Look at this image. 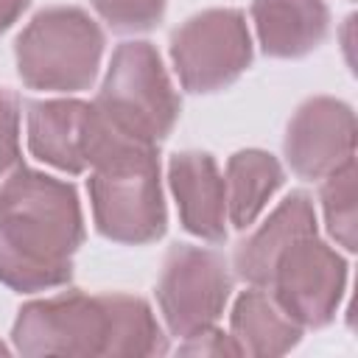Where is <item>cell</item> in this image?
<instances>
[{"label":"cell","instance_id":"6da1fadb","mask_svg":"<svg viewBox=\"0 0 358 358\" xmlns=\"http://www.w3.org/2000/svg\"><path fill=\"white\" fill-rule=\"evenodd\" d=\"M84 215L70 182L22 168L0 196V282L36 294L73 280Z\"/></svg>","mask_w":358,"mask_h":358},{"label":"cell","instance_id":"7a4b0ae2","mask_svg":"<svg viewBox=\"0 0 358 358\" xmlns=\"http://www.w3.org/2000/svg\"><path fill=\"white\" fill-rule=\"evenodd\" d=\"M11 341L20 355H131L151 358L168 352L151 305L134 294H81L25 302L14 319Z\"/></svg>","mask_w":358,"mask_h":358},{"label":"cell","instance_id":"3957f363","mask_svg":"<svg viewBox=\"0 0 358 358\" xmlns=\"http://www.w3.org/2000/svg\"><path fill=\"white\" fill-rule=\"evenodd\" d=\"M95 229L115 243H154L168 229L159 185V145L117 137L87 179Z\"/></svg>","mask_w":358,"mask_h":358},{"label":"cell","instance_id":"277c9868","mask_svg":"<svg viewBox=\"0 0 358 358\" xmlns=\"http://www.w3.org/2000/svg\"><path fill=\"white\" fill-rule=\"evenodd\" d=\"M101 25L78 6H50L34 14L14 42L17 73L28 90L81 92L92 87L103 56Z\"/></svg>","mask_w":358,"mask_h":358},{"label":"cell","instance_id":"5b68a950","mask_svg":"<svg viewBox=\"0 0 358 358\" xmlns=\"http://www.w3.org/2000/svg\"><path fill=\"white\" fill-rule=\"evenodd\" d=\"M92 103L117 134L151 145L173 131L182 109L159 50L143 39L115 48Z\"/></svg>","mask_w":358,"mask_h":358},{"label":"cell","instance_id":"8992f818","mask_svg":"<svg viewBox=\"0 0 358 358\" xmlns=\"http://www.w3.org/2000/svg\"><path fill=\"white\" fill-rule=\"evenodd\" d=\"M252 36L243 11L207 8L171 34V62L187 92L207 95L229 87L252 64Z\"/></svg>","mask_w":358,"mask_h":358},{"label":"cell","instance_id":"52a82bcc","mask_svg":"<svg viewBox=\"0 0 358 358\" xmlns=\"http://www.w3.org/2000/svg\"><path fill=\"white\" fill-rule=\"evenodd\" d=\"M232 291V274L221 252L173 243L157 280V305L171 336L187 338L218 322Z\"/></svg>","mask_w":358,"mask_h":358},{"label":"cell","instance_id":"ba28073f","mask_svg":"<svg viewBox=\"0 0 358 358\" xmlns=\"http://www.w3.org/2000/svg\"><path fill=\"white\" fill-rule=\"evenodd\" d=\"M266 288L294 322L324 327L338 313L347 288V260L316 232L302 235L280 252Z\"/></svg>","mask_w":358,"mask_h":358},{"label":"cell","instance_id":"9c48e42d","mask_svg":"<svg viewBox=\"0 0 358 358\" xmlns=\"http://www.w3.org/2000/svg\"><path fill=\"white\" fill-rule=\"evenodd\" d=\"M28 151L64 171L84 173L95 159L123 134H117L92 101L78 98H53V101H28Z\"/></svg>","mask_w":358,"mask_h":358},{"label":"cell","instance_id":"30bf717a","mask_svg":"<svg viewBox=\"0 0 358 358\" xmlns=\"http://www.w3.org/2000/svg\"><path fill=\"white\" fill-rule=\"evenodd\" d=\"M291 171L302 179H324L355 159V112L350 103L316 95L299 103L282 140Z\"/></svg>","mask_w":358,"mask_h":358},{"label":"cell","instance_id":"8fae6325","mask_svg":"<svg viewBox=\"0 0 358 358\" xmlns=\"http://www.w3.org/2000/svg\"><path fill=\"white\" fill-rule=\"evenodd\" d=\"M168 185L182 227L210 243L227 241L224 176L207 151H176L168 159Z\"/></svg>","mask_w":358,"mask_h":358},{"label":"cell","instance_id":"7c38bea8","mask_svg":"<svg viewBox=\"0 0 358 358\" xmlns=\"http://www.w3.org/2000/svg\"><path fill=\"white\" fill-rule=\"evenodd\" d=\"M313 232H316V210H313L310 196L305 190L288 193L274 207V213L260 224V229H255L246 241L238 243L235 249L238 277L246 280L249 285L266 288L280 252L296 238L313 235Z\"/></svg>","mask_w":358,"mask_h":358},{"label":"cell","instance_id":"4fadbf2b","mask_svg":"<svg viewBox=\"0 0 358 358\" xmlns=\"http://www.w3.org/2000/svg\"><path fill=\"white\" fill-rule=\"evenodd\" d=\"M260 50L271 59H299L322 45L330 25L324 0H252Z\"/></svg>","mask_w":358,"mask_h":358},{"label":"cell","instance_id":"5bb4252c","mask_svg":"<svg viewBox=\"0 0 358 358\" xmlns=\"http://www.w3.org/2000/svg\"><path fill=\"white\" fill-rule=\"evenodd\" d=\"M229 327L241 355H257V358H274L291 352L305 330L280 308L271 291L260 285H252L235 299L229 313Z\"/></svg>","mask_w":358,"mask_h":358},{"label":"cell","instance_id":"9a60e30c","mask_svg":"<svg viewBox=\"0 0 358 358\" xmlns=\"http://www.w3.org/2000/svg\"><path fill=\"white\" fill-rule=\"evenodd\" d=\"M285 182L280 159L263 148H243L227 159L224 193H227V218L235 229H246L263 213L266 201Z\"/></svg>","mask_w":358,"mask_h":358},{"label":"cell","instance_id":"2e32d148","mask_svg":"<svg viewBox=\"0 0 358 358\" xmlns=\"http://www.w3.org/2000/svg\"><path fill=\"white\" fill-rule=\"evenodd\" d=\"M355 176H358L355 159H350L341 168H336L333 173H327L324 179H319L322 182L319 199H322L327 232L347 252L358 249V238H355V229H358V218H355Z\"/></svg>","mask_w":358,"mask_h":358},{"label":"cell","instance_id":"e0dca14e","mask_svg":"<svg viewBox=\"0 0 358 358\" xmlns=\"http://www.w3.org/2000/svg\"><path fill=\"white\" fill-rule=\"evenodd\" d=\"M90 3L101 14V20L120 34L151 31L165 14V0H90Z\"/></svg>","mask_w":358,"mask_h":358},{"label":"cell","instance_id":"ac0fdd59","mask_svg":"<svg viewBox=\"0 0 358 358\" xmlns=\"http://www.w3.org/2000/svg\"><path fill=\"white\" fill-rule=\"evenodd\" d=\"M20 154V101L11 90L0 87V196L22 171Z\"/></svg>","mask_w":358,"mask_h":358},{"label":"cell","instance_id":"d6986e66","mask_svg":"<svg viewBox=\"0 0 358 358\" xmlns=\"http://www.w3.org/2000/svg\"><path fill=\"white\" fill-rule=\"evenodd\" d=\"M182 355H241L238 344L232 336H227L224 330H218L215 324L196 330L193 336H187L179 344Z\"/></svg>","mask_w":358,"mask_h":358},{"label":"cell","instance_id":"ffe728a7","mask_svg":"<svg viewBox=\"0 0 358 358\" xmlns=\"http://www.w3.org/2000/svg\"><path fill=\"white\" fill-rule=\"evenodd\" d=\"M28 6H31V0H0V34L8 31L22 17V11Z\"/></svg>","mask_w":358,"mask_h":358},{"label":"cell","instance_id":"44dd1931","mask_svg":"<svg viewBox=\"0 0 358 358\" xmlns=\"http://www.w3.org/2000/svg\"><path fill=\"white\" fill-rule=\"evenodd\" d=\"M0 355H8V347H6L3 341H0Z\"/></svg>","mask_w":358,"mask_h":358}]
</instances>
